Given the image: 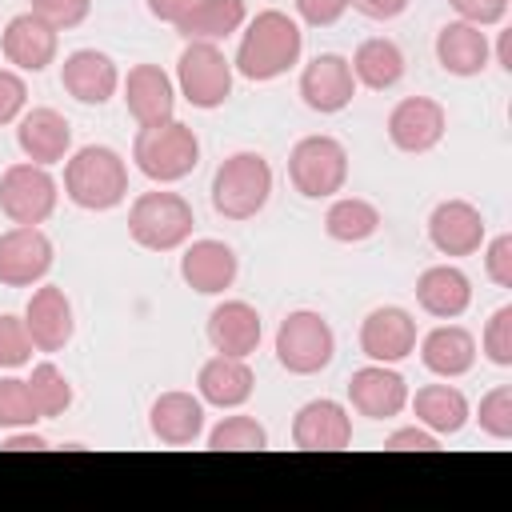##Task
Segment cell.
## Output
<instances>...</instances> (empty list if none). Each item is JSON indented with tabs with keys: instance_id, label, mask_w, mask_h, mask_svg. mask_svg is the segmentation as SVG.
Here are the masks:
<instances>
[{
	"instance_id": "6da1fadb",
	"label": "cell",
	"mask_w": 512,
	"mask_h": 512,
	"mask_svg": "<svg viewBox=\"0 0 512 512\" xmlns=\"http://www.w3.org/2000/svg\"><path fill=\"white\" fill-rule=\"evenodd\" d=\"M304 52V32L300 24L280 12V8H264L248 20L244 36H240V48H236V60H232V72H240L244 80H276L284 76Z\"/></svg>"
},
{
	"instance_id": "7a4b0ae2",
	"label": "cell",
	"mask_w": 512,
	"mask_h": 512,
	"mask_svg": "<svg viewBox=\"0 0 512 512\" xmlns=\"http://www.w3.org/2000/svg\"><path fill=\"white\" fill-rule=\"evenodd\" d=\"M64 192L84 212H108L128 196V164L108 144H84L64 164Z\"/></svg>"
},
{
	"instance_id": "3957f363",
	"label": "cell",
	"mask_w": 512,
	"mask_h": 512,
	"mask_svg": "<svg viewBox=\"0 0 512 512\" xmlns=\"http://www.w3.org/2000/svg\"><path fill=\"white\" fill-rule=\"evenodd\" d=\"M132 160L152 184H176L200 164V140L176 116L164 124H140L132 140Z\"/></svg>"
},
{
	"instance_id": "277c9868",
	"label": "cell",
	"mask_w": 512,
	"mask_h": 512,
	"mask_svg": "<svg viewBox=\"0 0 512 512\" xmlns=\"http://www.w3.org/2000/svg\"><path fill=\"white\" fill-rule=\"evenodd\" d=\"M272 196V168L260 152H232L212 176V208L224 220H252Z\"/></svg>"
},
{
	"instance_id": "5b68a950",
	"label": "cell",
	"mask_w": 512,
	"mask_h": 512,
	"mask_svg": "<svg viewBox=\"0 0 512 512\" xmlns=\"http://www.w3.org/2000/svg\"><path fill=\"white\" fill-rule=\"evenodd\" d=\"M196 216L180 192H140L128 208V236L148 252H172L192 240Z\"/></svg>"
},
{
	"instance_id": "8992f818",
	"label": "cell",
	"mask_w": 512,
	"mask_h": 512,
	"mask_svg": "<svg viewBox=\"0 0 512 512\" xmlns=\"http://www.w3.org/2000/svg\"><path fill=\"white\" fill-rule=\"evenodd\" d=\"M332 352H336V336H332V324L320 316V312H288L276 328V360L284 372L292 376H316L332 364Z\"/></svg>"
},
{
	"instance_id": "52a82bcc",
	"label": "cell",
	"mask_w": 512,
	"mask_h": 512,
	"mask_svg": "<svg viewBox=\"0 0 512 512\" xmlns=\"http://www.w3.org/2000/svg\"><path fill=\"white\" fill-rule=\"evenodd\" d=\"M288 180L300 196L324 200L336 196L348 180V152L336 136H304L288 152Z\"/></svg>"
},
{
	"instance_id": "ba28073f",
	"label": "cell",
	"mask_w": 512,
	"mask_h": 512,
	"mask_svg": "<svg viewBox=\"0 0 512 512\" xmlns=\"http://www.w3.org/2000/svg\"><path fill=\"white\" fill-rule=\"evenodd\" d=\"M176 88L192 108H220L232 96V60L208 40H188L176 60Z\"/></svg>"
},
{
	"instance_id": "9c48e42d",
	"label": "cell",
	"mask_w": 512,
	"mask_h": 512,
	"mask_svg": "<svg viewBox=\"0 0 512 512\" xmlns=\"http://www.w3.org/2000/svg\"><path fill=\"white\" fill-rule=\"evenodd\" d=\"M56 180L44 164H12L4 168L0 176V212L12 220V224H44L52 212H56Z\"/></svg>"
},
{
	"instance_id": "30bf717a",
	"label": "cell",
	"mask_w": 512,
	"mask_h": 512,
	"mask_svg": "<svg viewBox=\"0 0 512 512\" xmlns=\"http://www.w3.org/2000/svg\"><path fill=\"white\" fill-rule=\"evenodd\" d=\"M52 240L36 224H16L0 232V284L4 288H32L52 272Z\"/></svg>"
},
{
	"instance_id": "8fae6325",
	"label": "cell",
	"mask_w": 512,
	"mask_h": 512,
	"mask_svg": "<svg viewBox=\"0 0 512 512\" xmlns=\"http://www.w3.org/2000/svg\"><path fill=\"white\" fill-rule=\"evenodd\" d=\"M444 132H448V112L432 96H404L388 112V140H392V148H400L408 156L432 152L444 140Z\"/></svg>"
},
{
	"instance_id": "7c38bea8",
	"label": "cell",
	"mask_w": 512,
	"mask_h": 512,
	"mask_svg": "<svg viewBox=\"0 0 512 512\" xmlns=\"http://www.w3.org/2000/svg\"><path fill=\"white\" fill-rule=\"evenodd\" d=\"M352 92H356V76H352V64L336 52H320L312 64H304L300 72V100L320 112V116H332V112H344L352 104Z\"/></svg>"
},
{
	"instance_id": "4fadbf2b",
	"label": "cell",
	"mask_w": 512,
	"mask_h": 512,
	"mask_svg": "<svg viewBox=\"0 0 512 512\" xmlns=\"http://www.w3.org/2000/svg\"><path fill=\"white\" fill-rule=\"evenodd\" d=\"M360 352L376 364H400L404 356L416 352V320L412 312L396 308V304H384V308H372L360 324Z\"/></svg>"
},
{
	"instance_id": "5bb4252c",
	"label": "cell",
	"mask_w": 512,
	"mask_h": 512,
	"mask_svg": "<svg viewBox=\"0 0 512 512\" xmlns=\"http://www.w3.org/2000/svg\"><path fill=\"white\" fill-rule=\"evenodd\" d=\"M348 400H352V408L360 412V416H368V420H392V416H400L404 412V404H408V384H404V376L392 368V364H364V368H356L352 372V380H348Z\"/></svg>"
},
{
	"instance_id": "9a60e30c",
	"label": "cell",
	"mask_w": 512,
	"mask_h": 512,
	"mask_svg": "<svg viewBox=\"0 0 512 512\" xmlns=\"http://www.w3.org/2000/svg\"><path fill=\"white\" fill-rule=\"evenodd\" d=\"M0 48H4V60L16 64L20 72H44L56 60L60 32L48 20H40L36 12H20V16H12L4 24Z\"/></svg>"
},
{
	"instance_id": "2e32d148",
	"label": "cell",
	"mask_w": 512,
	"mask_h": 512,
	"mask_svg": "<svg viewBox=\"0 0 512 512\" xmlns=\"http://www.w3.org/2000/svg\"><path fill=\"white\" fill-rule=\"evenodd\" d=\"M60 84L80 104H108L120 88V72H116V60L108 52L76 48L60 64Z\"/></svg>"
},
{
	"instance_id": "e0dca14e",
	"label": "cell",
	"mask_w": 512,
	"mask_h": 512,
	"mask_svg": "<svg viewBox=\"0 0 512 512\" xmlns=\"http://www.w3.org/2000/svg\"><path fill=\"white\" fill-rule=\"evenodd\" d=\"M124 104L136 124H164L176 116V84L160 64H136L120 80Z\"/></svg>"
},
{
	"instance_id": "ac0fdd59",
	"label": "cell",
	"mask_w": 512,
	"mask_h": 512,
	"mask_svg": "<svg viewBox=\"0 0 512 512\" xmlns=\"http://www.w3.org/2000/svg\"><path fill=\"white\" fill-rule=\"evenodd\" d=\"M428 240L440 256H472L484 244V216L468 200H440L428 216Z\"/></svg>"
},
{
	"instance_id": "d6986e66",
	"label": "cell",
	"mask_w": 512,
	"mask_h": 512,
	"mask_svg": "<svg viewBox=\"0 0 512 512\" xmlns=\"http://www.w3.org/2000/svg\"><path fill=\"white\" fill-rule=\"evenodd\" d=\"M292 444L304 452H340L352 444V416L336 400H308L292 420Z\"/></svg>"
},
{
	"instance_id": "ffe728a7",
	"label": "cell",
	"mask_w": 512,
	"mask_h": 512,
	"mask_svg": "<svg viewBox=\"0 0 512 512\" xmlns=\"http://www.w3.org/2000/svg\"><path fill=\"white\" fill-rule=\"evenodd\" d=\"M24 328L32 336V344L40 352H60L68 340H72V300L64 296L60 284H40L32 296H28V308H24Z\"/></svg>"
},
{
	"instance_id": "44dd1931",
	"label": "cell",
	"mask_w": 512,
	"mask_h": 512,
	"mask_svg": "<svg viewBox=\"0 0 512 512\" xmlns=\"http://www.w3.org/2000/svg\"><path fill=\"white\" fill-rule=\"evenodd\" d=\"M236 252L224 244V240H192L180 256V276L192 292L200 296H220L224 288H232L236 280Z\"/></svg>"
},
{
	"instance_id": "7402d4cb",
	"label": "cell",
	"mask_w": 512,
	"mask_h": 512,
	"mask_svg": "<svg viewBox=\"0 0 512 512\" xmlns=\"http://www.w3.org/2000/svg\"><path fill=\"white\" fill-rule=\"evenodd\" d=\"M260 312L248 300H224L208 312V344L220 356H252L260 348Z\"/></svg>"
},
{
	"instance_id": "603a6c76",
	"label": "cell",
	"mask_w": 512,
	"mask_h": 512,
	"mask_svg": "<svg viewBox=\"0 0 512 512\" xmlns=\"http://www.w3.org/2000/svg\"><path fill=\"white\" fill-rule=\"evenodd\" d=\"M16 144L32 164H60L72 148V128L56 108H32L16 120Z\"/></svg>"
},
{
	"instance_id": "cb8c5ba5",
	"label": "cell",
	"mask_w": 512,
	"mask_h": 512,
	"mask_svg": "<svg viewBox=\"0 0 512 512\" xmlns=\"http://www.w3.org/2000/svg\"><path fill=\"white\" fill-rule=\"evenodd\" d=\"M148 428L160 444L168 448H184V444H196L200 432H204V400L192 396V392H164L152 400V412H148Z\"/></svg>"
},
{
	"instance_id": "d4e9b609",
	"label": "cell",
	"mask_w": 512,
	"mask_h": 512,
	"mask_svg": "<svg viewBox=\"0 0 512 512\" xmlns=\"http://www.w3.org/2000/svg\"><path fill=\"white\" fill-rule=\"evenodd\" d=\"M256 388V376L248 368L244 356H212L200 364V376H196V392L204 404L212 408H240Z\"/></svg>"
},
{
	"instance_id": "484cf974",
	"label": "cell",
	"mask_w": 512,
	"mask_h": 512,
	"mask_svg": "<svg viewBox=\"0 0 512 512\" xmlns=\"http://www.w3.org/2000/svg\"><path fill=\"white\" fill-rule=\"evenodd\" d=\"M416 300L436 320H456L472 304V280L456 264H432L416 280Z\"/></svg>"
},
{
	"instance_id": "4316f807",
	"label": "cell",
	"mask_w": 512,
	"mask_h": 512,
	"mask_svg": "<svg viewBox=\"0 0 512 512\" xmlns=\"http://www.w3.org/2000/svg\"><path fill=\"white\" fill-rule=\"evenodd\" d=\"M420 364L432 376L456 380V376L472 372V364H476V336L460 324H440L420 340Z\"/></svg>"
},
{
	"instance_id": "83f0119b",
	"label": "cell",
	"mask_w": 512,
	"mask_h": 512,
	"mask_svg": "<svg viewBox=\"0 0 512 512\" xmlns=\"http://www.w3.org/2000/svg\"><path fill=\"white\" fill-rule=\"evenodd\" d=\"M488 36L480 32V24L468 20H452L436 32V60L444 72L452 76H480L488 68Z\"/></svg>"
},
{
	"instance_id": "f1b7e54d",
	"label": "cell",
	"mask_w": 512,
	"mask_h": 512,
	"mask_svg": "<svg viewBox=\"0 0 512 512\" xmlns=\"http://www.w3.org/2000/svg\"><path fill=\"white\" fill-rule=\"evenodd\" d=\"M244 20H248L244 0H196L172 28L184 40H208V44H216V40L240 32Z\"/></svg>"
},
{
	"instance_id": "f546056e",
	"label": "cell",
	"mask_w": 512,
	"mask_h": 512,
	"mask_svg": "<svg viewBox=\"0 0 512 512\" xmlns=\"http://www.w3.org/2000/svg\"><path fill=\"white\" fill-rule=\"evenodd\" d=\"M412 412L436 436H456L468 424V416H472L468 412V396L460 388H452V384H424V388H416Z\"/></svg>"
},
{
	"instance_id": "4dcf8cb0",
	"label": "cell",
	"mask_w": 512,
	"mask_h": 512,
	"mask_svg": "<svg viewBox=\"0 0 512 512\" xmlns=\"http://www.w3.org/2000/svg\"><path fill=\"white\" fill-rule=\"evenodd\" d=\"M348 64H352L356 84H364V88H372V92H384V88L400 84V76H404V52H400V44L388 40V36L364 40V44L352 52Z\"/></svg>"
},
{
	"instance_id": "1f68e13d",
	"label": "cell",
	"mask_w": 512,
	"mask_h": 512,
	"mask_svg": "<svg viewBox=\"0 0 512 512\" xmlns=\"http://www.w3.org/2000/svg\"><path fill=\"white\" fill-rule=\"evenodd\" d=\"M324 232L340 244H360L380 232V208L360 196H344L324 212Z\"/></svg>"
},
{
	"instance_id": "d6a6232c",
	"label": "cell",
	"mask_w": 512,
	"mask_h": 512,
	"mask_svg": "<svg viewBox=\"0 0 512 512\" xmlns=\"http://www.w3.org/2000/svg\"><path fill=\"white\" fill-rule=\"evenodd\" d=\"M28 392H32V400H36L40 420L64 416L68 404H72V384H68V376H64L56 364H48V360L32 368V376H28Z\"/></svg>"
},
{
	"instance_id": "836d02e7",
	"label": "cell",
	"mask_w": 512,
	"mask_h": 512,
	"mask_svg": "<svg viewBox=\"0 0 512 512\" xmlns=\"http://www.w3.org/2000/svg\"><path fill=\"white\" fill-rule=\"evenodd\" d=\"M208 448L212 452H260L268 448V432L256 416H224L208 432Z\"/></svg>"
},
{
	"instance_id": "e575fe53",
	"label": "cell",
	"mask_w": 512,
	"mask_h": 512,
	"mask_svg": "<svg viewBox=\"0 0 512 512\" xmlns=\"http://www.w3.org/2000/svg\"><path fill=\"white\" fill-rule=\"evenodd\" d=\"M40 420L36 400L28 392V380L16 376H0V428H32Z\"/></svg>"
},
{
	"instance_id": "d590c367",
	"label": "cell",
	"mask_w": 512,
	"mask_h": 512,
	"mask_svg": "<svg viewBox=\"0 0 512 512\" xmlns=\"http://www.w3.org/2000/svg\"><path fill=\"white\" fill-rule=\"evenodd\" d=\"M476 420H480V428H484L492 440H512V384H496V388L480 400Z\"/></svg>"
},
{
	"instance_id": "8d00e7d4",
	"label": "cell",
	"mask_w": 512,
	"mask_h": 512,
	"mask_svg": "<svg viewBox=\"0 0 512 512\" xmlns=\"http://www.w3.org/2000/svg\"><path fill=\"white\" fill-rule=\"evenodd\" d=\"M32 336L20 316H0V368H24L32 360Z\"/></svg>"
},
{
	"instance_id": "74e56055",
	"label": "cell",
	"mask_w": 512,
	"mask_h": 512,
	"mask_svg": "<svg viewBox=\"0 0 512 512\" xmlns=\"http://www.w3.org/2000/svg\"><path fill=\"white\" fill-rule=\"evenodd\" d=\"M484 356L496 368H512V308H496L492 320L484 324Z\"/></svg>"
},
{
	"instance_id": "f35d334b",
	"label": "cell",
	"mask_w": 512,
	"mask_h": 512,
	"mask_svg": "<svg viewBox=\"0 0 512 512\" xmlns=\"http://www.w3.org/2000/svg\"><path fill=\"white\" fill-rule=\"evenodd\" d=\"M28 12H36L40 20H48L56 32H68V28H76V24L88 20L92 0H32Z\"/></svg>"
},
{
	"instance_id": "ab89813d",
	"label": "cell",
	"mask_w": 512,
	"mask_h": 512,
	"mask_svg": "<svg viewBox=\"0 0 512 512\" xmlns=\"http://www.w3.org/2000/svg\"><path fill=\"white\" fill-rule=\"evenodd\" d=\"M24 104H28V84L20 72L12 68H0V124H12L24 116Z\"/></svg>"
},
{
	"instance_id": "60d3db41",
	"label": "cell",
	"mask_w": 512,
	"mask_h": 512,
	"mask_svg": "<svg viewBox=\"0 0 512 512\" xmlns=\"http://www.w3.org/2000/svg\"><path fill=\"white\" fill-rule=\"evenodd\" d=\"M484 272L496 288H512V236H496L484 252Z\"/></svg>"
},
{
	"instance_id": "b9f144b4",
	"label": "cell",
	"mask_w": 512,
	"mask_h": 512,
	"mask_svg": "<svg viewBox=\"0 0 512 512\" xmlns=\"http://www.w3.org/2000/svg\"><path fill=\"white\" fill-rule=\"evenodd\" d=\"M292 4H296V16H300L304 24L328 28V24H336V20L348 12L352 0H292Z\"/></svg>"
},
{
	"instance_id": "7bdbcfd3",
	"label": "cell",
	"mask_w": 512,
	"mask_h": 512,
	"mask_svg": "<svg viewBox=\"0 0 512 512\" xmlns=\"http://www.w3.org/2000/svg\"><path fill=\"white\" fill-rule=\"evenodd\" d=\"M448 4L460 12V20L480 24V28L500 24V20H504V12H508V0H448Z\"/></svg>"
},
{
	"instance_id": "ee69618b",
	"label": "cell",
	"mask_w": 512,
	"mask_h": 512,
	"mask_svg": "<svg viewBox=\"0 0 512 512\" xmlns=\"http://www.w3.org/2000/svg\"><path fill=\"white\" fill-rule=\"evenodd\" d=\"M384 448H392V452H436L440 444H436V432H428L424 424L416 428H396L388 440H384Z\"/></svg>"
},
{
	"instance_id": "f6af8a7d",
	"label": "cell",
	"mask_w": 512,
	"mask_h": 512,
	"mask_svg": "<svg viewBox=\"0 0 512 512\" xmlns=\"http://www.w3.org/2000/svg\"><path fill=\"white\" fill-rule=\"evenodd\" d=\"M348 8H356L368 20H396L408 8V0H352Z\"/></svg>"
},
{
	"instance_id": "bcb514c9",
	"label": "cell",
	"mask_w": 512,
	"mask_h": 512,
	"mask_svg": "<svg viewBox=\"0 0 512 512\" xmlns=\"http://www.w3.org/2000/svg\"><path fill=\"white\" fill-rule=\"evenodd\" d=\"M4 448L8 452H40V448H48V440L40 432H32V428H12L4 436Z\"/></svg>"
},
{
	"instance_id": "7dc6e473",
	"label": "cell",
	"mask_w": 512,
	"mask_h": 512,
	"mask_svg": "<svg viewBox=\"0 0 512 512\" xmlns=\"http://www.w3.org/2000/svg\"><path fill=\"white\" fill-rule=\"evenodd\" d=\"M192 4H196V0H148V12H152L156 20H164V24H176Z\"/></svg>"
},
{
	"instance_id": "c3c4849f",
	"label": "cell",
	"mask_w": 512,
	"mask_h": 512,
	"mask_svg": "<svg viewBox=\"0 0 512 512\" xmlns=\"http://www.w3.org/2000/svg\"><path fill=\"white\" fill-rule=\"evenodd\" d=\"M496 60H500V68H508V72H512V32H500V44H496Z\"/></svg>"
}]
</instances>
